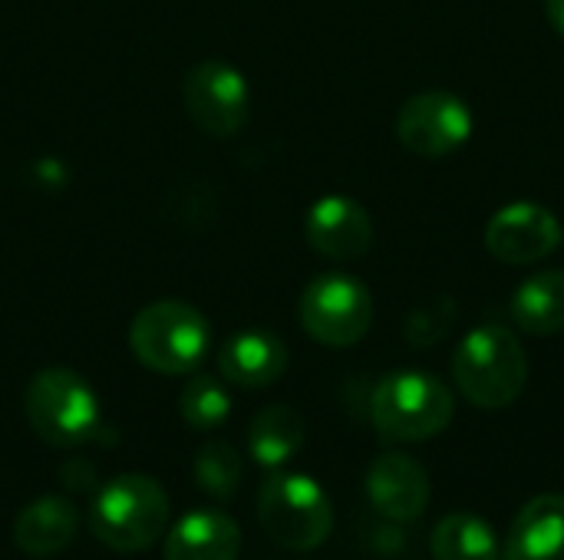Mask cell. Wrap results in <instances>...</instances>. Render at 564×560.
Listing matches in <instances>:
<instances>
[{
	"label": "cell",
	"instance_id": "1",
	"mask_svg": "<svg viewBox=\"0 0 564 560\" xmlns=\"http://www.w3.org/2000/svg\"><path fill=\"white\" fill-rule=\"evenodd\" d=\"M453 380L479 409L512 406L529 383V356L519 337L502 323H482L463 337L453 353Z\"/></svg>",
	"mask_w": 564,
	"mask_h": 560
},
{
	"label": "cell",
	"instance_id": "2",
	"mask_svg": "<svg viewBox=\"0 0 564 560\" xmlns=\"http://www.w3.org/2000/svg\"><path fill=\"white\" fill-rule=\"evenodd\" d=\"M89 528L109 551L142 554L169 528V495L149 475H116L93 495Z\"/></svg>",
	"mask_w": 564,
	"mask_h": 560
},
{
	"label": "cell",
	"instance_id": "3",
	"mask_svg": "<svg viewBox=\"0 0 564 560\" xmlns=\"http://www.w3.org/2000/svg\"><path fill=\"white\" fill-rule=\"evenodd\" d=\"M456 416L453 389L426 370L387 373L370 396V419L387 442H426Z\"/></svg>",
	"mask_w": 564,
	"mask_h": 560
},
{
	"label": "cell",
	"instance_id": "4",
	"mask_svg": "<svg viewBox=\"0 0 564 560\" xmlns=\"http://www.w3.org/2000/svg\"><path fill=\"white\" fill-rule=\"evenodd\" d=\"M132 356L162 376L195 373L212 350V327L205 314L185 300H155L129 323Z\"/></svg>",
	"mask_w": 564,
	"mask_h": 560
},
{
	"label": "cell",
	"instance_id": "5",
	"mask_svg": "<svg viewBox=\"0 0 564 560\" xmlns=\"http://www.w3.org/2000/svg\"><path fill=\"white\" fill-rule=\"evenodd\" d=\"M23 413L30 429L53 449L83 446L102 426L99 396L76 370L66 366H46L26 383Z\"/></svg>",
	"mask_w": 564,
	"mask_h": 560
},
{
	"label": "cell",
	"instance_id": "6",
	"mask_svg": "<svg viewBox=\"0 0 564 560\" xmlns=\"http://www.w3.org/2000/svg\"><path fill=\"white\" fill-rule=\"evenodd\" d=\"M258 521L284 551H317L334 531V505L321 482L301 472H274L258 492Z\"/></svg>",
	"mask_w": 564,
	"mask_h": 560
},
{
	"label": "cell",
	"instance_id": "7",
	"mask_svg": "<svg viewBox=\"0 0 564 560\" xmlns=\"http://www.w3.org/2000/svg\"><path fill=\"white\" fill-rule=\"evenodd\" d=\"M297 314L311 340L330 350H344L367 337L373 323V297L354 274L327 271L304 287Z\"/></svg>",
	"mask_w": 564,
	"mask_h": 560
},
{
	"label": "cell",
	"instance_id": "8",
	"mask_svg": "<svg viewBox=\"0 0 564 560\" xmlns=\"http://www.w3.org/2000/svg\"><path fill=\"white\" fill-rule=\"evenodd\" d=\"M182 102L188 119L212 139H231L251 116V89L238 66L225 59H202L182 79Z\"/></svg>",
	"mask_w": 564,
	"mask_h": 560
},
{
	"label": "cell",
	"instance_id": "9",
	"mask_svg": "<svg viewBox=\"0 0 564 560\" xmlns=\"http://www.w3.org/2000/svg\"><path fill=\"white\" fill-rule=\"evenodd\" d=\"M397 135L403 149H410L420 158H443L463 149L473 135V112L466 99L446 92V89H430L416 92L403 102L397 116Z\"/></svg>",
	"mask_w": 564,
	"mask_h": 560
},
{
	"label": "cell",
	"instance_id": "10",
	"mask_svg": "<svg viewBox=\"0 0 564 560\" xmlns=\"http://www.w3.org/2000/svg\"><path fill=\"white\" fill-rule=\"evenodd\" d=\"M564 241L562 221L552 208L535 201H516L492 215L486 224V251L509 264V267H529L558 251Z\"/></svg>",
	"mask_w": 564,
	"mask_h": 560
},
{
	"label": "cell",
	"instance_id": "11",
	"mask_svg": "<svg viewBox=\"0 0 564 560\" xmlns=\"http://www.w3.org/2000/svg\"><path fill=\"white\" fill-rule=\"evenodd\" d=\"M307 244L330 261H357L373 248V221L367 208L347 195H327L307 211Z\"/></svg>",
	"mask_w": 564,
	"mask_h": 560
},
{
	"label": "cell",
	"instance_id": "12",
	"mask_svg": "<svg viewBox=\"0 0 564 560\" xmlns=\"http://www.w3.org/2000/svg\"><path fill=\"white\" fill-rule=\"evenodd\" d=\"M367 498L377 515L390 521H416L430 505V475L416 459L403 452H387L367 469Z\"/></svg>",
	"mask_w": 564,
	"mask_h": 560
},
{
	"label": "cell",
	"instance_id": "13",
	"mask_svg": "<svg viewBox=\"0 0 564 560\" xmlns=\"http://www.w3.org/2000/svg\"><path fill=\"white\" fill-rule=\"evenodd\" d=\"M288 347L271 330H241L218 350V373L238 389H264L288 370Z\"/></svg>",
	"mask_w": 564,
	"mask_h": 560
},
{
	"label": "cell",
	"instance_id": "14",
	"mask_svg": "<svg viewBox=\"0 0 564 560\" xmlns=\"http://www.w3.org/2000/svg\"><path fill=\"white\" fill-rule=\"evenodd\" d=\"M162 554L165 560H238L241 528L225 512L198 508L169 528Z\"/></svg>",
	"mask_w": 564,
	"mask_h": 560
},
{
	"label": "cell",
	"instance_id": "15",
	"mask_svg": "<svg viewBox=\"0 0 564 560\" xmlns=\"http://www.w3.org/2000/svg\"><path fill=\"white\" fill-rule=\"evenodd\" d=\"M79 531L76 508L59 495H43L30 502L13 521V545L30 558L63 554Z\"/></svg>",
	"mask_w": 564,
	"mask_h": 560
},
{
	"label": "cell",
	"instance_id": "16",
	"mask_svg": "<svg viewBox=\"0 0 564 560\" xmlns=\"http://www.w3.org/2000/svg\"><path fill=\"white\" fill-rule=\"evenodd\" d=\"M506 560H564V495H539L516 515Z\"/></svg>",
	"mask_w": 564,
	"mask_h": 560
},
{
	"label": "cell",
	"instance_id": "17",
	"mask_svg": "<svg viewBox=\"0 0 564 560\" xmlns=\"http://www.w3.org/2000/svg\"><path fill=\"white\" fill-rule=\"evenodd\" d=\"M304 439H307V426H304L301 413L274 403L251 419L248 452L261 469L278 472L281 465H288L304 449Z\"/></svg>",
	"mask_w": 564,
	"mask_h": 560
},
{
	"label": "cell",
	"instance_id": "18",
	"mask_svg": "<svg viewBox=\"0 0 564 560\" xmlns=\"http://www.w3.org/2000/svg\"><path fill=\"white\" fill-rule=\"evenodd\" d=\"M512 320L522 333L552 337L564 330V271H539L512 294Z\"/></svg>",
	"mask_w": 564,
	"mask_h": 560
},
{
	"label": "cell",
	"instance_id": "19",
	"mask_svg": "<svg viewBox=\"0 0 564 560\" xmlns=\"http://www.w3.org/2000/svg\"><path fill=\"white\" fill-rule=\"evenodd\" d=\"M433 560H499V541L489 521L473 512H453L433 528Z\"/></svg>",
	"mask_w": 564,
	"mask_h": 560
},
{
	"label": "cell",
	"instance_id": "20",
	"mask_svg": "<svg viewBox=\"0 0 564 560\" xmlns=\"http://www.w3.org/2000/svg\"><path fill=\"white\" fill-rule=\"evenodd\" d=\"M195 482L215 502H231L245 482V465L235 446L225 439H212L195 455Z\"/></svg>",
	"mask_w": 564,
	"mask_h": 560
},
{
	"label": "cell",
	"instance_id": "21",
	"mask_svg": "<svg viewBox=\"0 0 564 560\" xmlns=\"http://www.w3.org/2000/svg\"><path fill=\"white\" fill-rule=\"evenodd\" d=\"M178 413H182L185 426H192L195 432H212L228 422L231 396L215 376L195 373L178 396Z\"/></svg>",
	"mask_w": 564,
	"mask_h": 560
},
{
	"label": "cell",
	"instance_id": "22",
	"mask_svg": "<svg viewBox=\"0 0 564 560\" xmlns=\"http://www.w3.org/2000/svg\"><path fill=\"white\" fill-rule=\"evenodd\" d=\"M453 317H456V304H453L449 297H440L433 307H426V310H420V314H413V317H410V323H406V337H410L420 350H426V347H433L436 340H443V337H446V330H449Z\"/></svg>",
	"mask_w": 564,
	"mask_h": 560
},
{
	"label": "cell",
	"instance_id": "23",
	"mask_svg": "<svg viewBox=\"0 0 564 560\" xmlns=\"http://www.w3.org/2000/svg\"><path fill=\"white\" fill-rule=\"evenodd\" d=\"M63 485L69 488H93V465L89 462H66L63 465Z\"/></svg>",
	"mask_w": 564,
	"mask_h": 560
},
{
	"label": "cell",
	"instance_id": "24",
	"mask_svg": "<svg viewBox=\"0 0 564 560\" xmlns=\"http://www.w3.org/2000/svg\"><path fill=\"white\" fill-rule=\"evenodd\" d=\"M545 13H549L552 26L564 36V0H545Z\"/></svg>",
	"mask_w": 564,
	"mask_h": 560
}]
</instances>
